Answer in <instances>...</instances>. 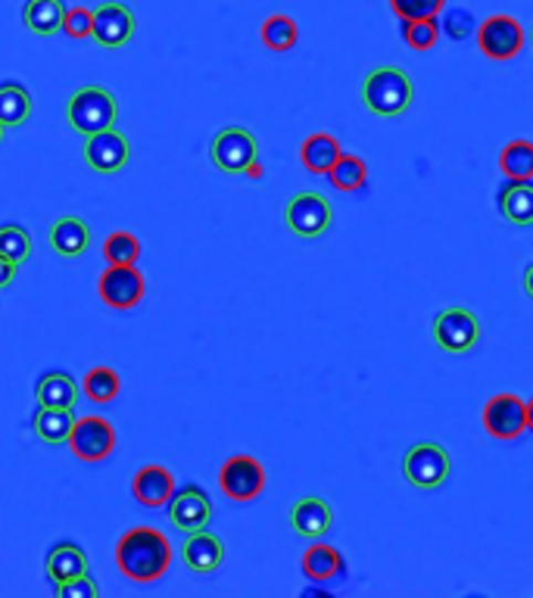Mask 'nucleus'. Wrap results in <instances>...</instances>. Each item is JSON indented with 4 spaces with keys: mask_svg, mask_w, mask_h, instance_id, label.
Listing matches in <instances>:
<instances>
[{
    "mask_svg": "<svg viewBox=\"0 0 533 598\" xmlns=\"http://www.w3.org/2000/svg\"><path fill=\"white\" fill-rule=\"evenodd\" d=\"M173 565V543L156 527H135L122 533L116 543V567L132 583H156L169 574Z\"/></svg>",
    "mask_w": 533,
    "mask_h": 598,
    "instance_id": "nucleus-1",
    "label": "nucleus"
},
{
    "mask_svg": "<svg viewBox=\"0 0 533 598\" xmlns=\"http://www.w3.org/2000/svg\"><path fill=\"white\" fill-rule=\"evenodd\" d=\"M415 101V85L409 72L399 66L372 69L362 82V103L372 116L396 119L403 116Z\"/></svg>",
    "mask_w": 533,
    "mask_h": 598,
    "instance_id": "nucleus-2",
    "label": "nucleus"
},
{
    "mask_svg": "<svg viewBox=\"0 0 533 598\" xmlns=\"http://www.w3.org/2000/svg\"><path fill=\"white\" fill-rule=\"evenodd\" d=\"M119 119V103L113 97V91L101 85L79 87L66 103V122L79 135H97L104 128H113Z\"/></svg>",
    "mask_w": 533,
    "mask_h": 598,
    "instance_id": "nucleus-3",
    "label": "nucleus"
},
{
    "mask_svg": "<svg viewBox=\"0 0 533 598\" xmlns=\"http://www.w3.org/2000/svg\"><path fill=\"white\" fill-rule=\"evenodd\" d=\"M433 340L437 346L449 353V356H462L471 353L478 340H481V318L462 306H449L443 312H437L433 318Z\"/></svg>",
    "mask_w": 533,
    "mask_h": 598,
    "instance_id": "nucleus-4",
    "label": "nucleus"
},
{
    "mask_svg": "<svg viewBox=\"0 0 533 598\" xmlns=\"http://www.w3.org/2000/svg\"><path fill=\"white\" fill-rule=\"evenodd\" d=\"M478 48L487 60H497V63H509L515 60L518 53L524 51V25L509 13H497V17H487L478 22Z\"/></svg>",
    "mask_w": 533,
    "mask_h": 598,
    "instance_id": "nucleus-5",
    "label": "nucleus"
},
{
    "mask_svg": "<svg viewBox=\"0 0 533 598\" xmlns=\"http://www.w3.org/2000/svg\"><path fill=\"white\" fill-rule=\"evenodd\" d=\"M452 462L440 443H415L403 459V478L415 490H440L449 480Z\"/></svg>",
    "mask_w": 533,
    "mask_h": 598,
    "instance_id": "nucleus-6",
    "label": "nucleus"
},
{
    "mask_svg": "<svg viewBox=\"0 0 533 598\" xmlns=\"http://www.w3.org/2000/svg\"><path fill=\"white\" fill-rule=\"evenodd\" d=\"M284 222L291 228V234L303 240H315L325 234L331 222H334V209L322 193L315 190H300L293 193L288 206H284Z\"/></svg>",
    "mask_w": 533,
    "mask_h": 598,
    "instance_id": "nucleus-7",
    "label": "nucleus"
},
{
    "mask_svg": "<svg viewBox=\"0 0 533 598\" xmlns=\"http://www.w3.org/2000/svg\"><path fill=\"white\" fill-rule=\"evenodd\" d=\"M66 443H70L72 455L79 462H106L113 455V449H116V428L101 415H85V418H79L72 424Z\"/></svg>",
    "mask_w": 533,
    "mask_h": 598,
    "instance_id": "nucleus-8",
    "label": "nucleus"
},
{
    "mask_svg": "<svg viewBox=\"0 0 533 598\" xmlns=\"http://www.w3.org/2000/svg\"><path fill=\"white\" fill-rule=\"evenodd\" d=\"M209 159L219 171H228V175H238V171H247L259 159V144L257 137L250 135L247 128H238V125H228L219 135L212 137L209 144Z\"/></svg>",
    "mask_w": 533,
    "mask_h": 598,
    "instance_id": "nucleus-9",
    "label": "nucleus"
},
{
    "mask_svg": "<svg viewBox=\"0 0 533 598\" xmlns=\"http://www.w3.org/2000/svg\"><path fill=\"white\" fill-rule=\"evenodd\" d=\"M97 293L106 306L116 312H128L144 300L147 293V281L135 265H106L101 277H97Z\"/></svg>",
    "mask_w": 533,
    "mask_h": 598,
    "instance_id": "nucleus-10",
    "label": "nucleus"
},
{
    "mask_svg": "<svg viewBox=\"0 0 533 598\" xmlns=\"http://www.w3.org/2000/svg\"><path fill=\"white\" fill-rule=\"evenodd\" d=\"M219 486L231 502H253L265 490V468L253 455H231L219 471Z\"/></svg>",
    "mask_w": 533,
    "mask_h": 598,
    "instance_id": "nucleus-11",
    "label": "nucleus"
},
{
    "mask_svg": "<svg viewBox=\"0 0 533 598\" xmlns=\"http://www.w3.org/2000/svg\"><path fill=\"white\" fill-rule=\"evenodd\" d=\"M483 430L493 437V440H518L524 430H527V406L524 399H518L515 394H499L493 399H487L483 406Z\"/></svg>",
    "mask_w": 533,
    "mask_h": 598,
    "instance_id": "nucleus-12",
    "label": "nucleus"
},
{
    "mask_svg": "<svg viewBox=\"0 0 533 598\" xmlns=\"http://www.w3.org/2000/svg\"><path fill=\"white\" fill-rule=\"evenodd\" d=\"M138 32V19L132 13V7H125L119 0H106L94 10V41L104 51H119Z\"/></svg>",
    "mask_w": 533,
    "mask_h": 598,
    "instance_id": "nucleus-13",
    "label": "nucleus"
},
{
    "mask_svg": "<svg viewBox=\"0 0 533 598\" xmlns=\"http://www.w3.org/2000/svg\"><path fill=\"white\" fill-rule=\"evenodd\" d=\"M82 156H85L87 169L101 171V175H113V171L125 169V162L132 159V144L113 125V128H104L97 135H87Z\"/></svg>",
    "mask_w": 533,
    "mask_h": 598,
    "instance_id": "nucleus-14",
    "label": "nucleus"
},
{
    "mask_svg": "<svg viewBox=\"0 0 533 598\" xmlns=\"http://www.w3.org/2000/svg\"><path fill=\"white\" fill-rule=\"evenodd\" d=\"M169 517L178 531H207L209 517H212V502L200 486L188 483V486L175 490L173 499H169Z\"/></svg>",
    "mask_w": 533,
    "mask_h": 598,
    "instance_id": "nucleus-15",
    "label": "nucleus"
},
{
    "mask_svg": "<svg viewBox=\"0 0 533 598\" xmlns=\"http://www.w3.org/2000/svg\"><path fill=\"white\" fill-rule=\"evenodd\" d=\"M175 493V474L166 464H144L132 480V496L138 499L144 508H163L169 505Z\"/></svg>",
    "mask_w": 533,
    "mask_h": 598,
    "instance_id": "nucleus-16",
    "label": "nucleus"
},
{
    "mask_svg": "<svg viewBox=\"0 0 533 598\" xmlns=\"http://www.w3.org/2000/svg\"><path fill=\"white\" fill-rule=\"evenodd\" d=\"M291 527L303 539H322L334 527V512L325 499L303 496L291 505Z\"/></svg>",
    "mask_w": 533,
    "mask_h": 598,
    "instance_id": "nucleus-17",
    "label": "nucleus"
},
{
    "mask_svg": "<svg viewBox=\"0 0 533 598\" xmlns=\"http://www.w3.org/2000/svg\"><path fill=\"white\" fill-rule=\"evenodd\" d=\"M181 562L194 574H212L224 562V543L209 531L188 533V539L181 546Z\"/></svg>",
    "mask_w": 533,
    "mask_h": 598,
    "instance_id": "nucleus-18",
    "label": "nucleus"
},
{
    "mask_svg": "<svg viewBox=\"0 0 533 598\" xmlns=\"http://www.w3.org/2000/svg\"><path fill=\"white\" fill-rule=\"evenodd\" d=\"M51 246L56 256L79 259L91 246V228L79 216H63L51 224Z\"/></svg>",
    "mask_w": 533,
    "mask_h": 598,
    "instance_id": "nucleus-19",
    "label": "nucleus"
},
{
    "mask_svg": "<svg viewBox=\"0 0 533 598\" xmlns=\"http://www.w3.org/2000/svg\"><path fill=\"white\" fill-rule=\"evenodd\" d=\"M341 154H344L341 140L334 135H327V132H315V135H310L300 144V162L312 175H327L331 166L341 159Z\"/></svg>",
    "mask_w": 533,
    "mask_h": 598,
    "instance_id": "nucleus-20",
    "label": "nucleus"
},
{
    "mask_svg": "<svg viewBox=\"0 0 533 598\" xmlns=\"http://www.w3.org/2000/svg\"><path fill=\"white\" fill-rule=\"evenodd\" d=\"M303 574H306V580L312 583H327V580H337L341 574L346 570L344 555L337 552L334 546H327V543H312L306 552H303Z\"/></svg>",
    "mask_w": 533,
    "mask_h": 598,
    "instance_id": "nucleus-21",
    "label": "nucleus"
},
{
    "mask_svg": "<svg viewBox=\"0 0 533 598\" xmlns=\"http://www.w3.org/2000/svg\"><path fill=\"white\" fill-rule=\"evenodd\" d=\"M499 212L505 222L527 228L533 224V185L531 181H509L499 190Z\"/></svg>",
    "mask_w": 533,
    "mask_h": 598,
    "instance_id": "nucleus-22",
    "label": "nucleus"
},
{
    "mask_svg": "<svg viewBox=\"0 0 533 598\" xmlns=\"http://www.w3.org/2000/svg\"><path fill=\"white\" fill-rule=\"evenodd\" d=\"M63 17H66V3L63 0H25V29L29 32L41 34V38H51L63 29Z\"/></svg>",
    "mask_w": 533,
    "mask_h": 598,
    "instance_id": "nucleus-23",
    "label": "nucleus"
},
{
    "mask_svg": "<svg viewBox=\"0 0 533 598\" xmlns=\"http://www.w3.org/2000/svg\"><path fill=\"white\" fill-rule=\"evenodd\" d=\"M38 406H51V409H75L79 402V387L66 371H48L38 380L35 387Z\"/></svg>",
    "mask_w": 533,
    "mask_h": 598,
    "instance_id": "nucleus-24",
    "label": "nucleus"
},
{
    "mask_svg": "<svg viewBox=\"0 0 533 598\" xmlns=\"http://www.w3.org/2000/svg\"><path fill=\"white\" fill-rule=\"evenodd\" d=\"M48 577L53 583L72 580V577H82L87 574V555L82 552L79 543H56V546L48 552Z\"/></svg>",
    "mask_w": 533,
    "mask_h": 598,
    "instance_id": "nucleus-25",
    "label": "nucleus"
},
{
    "mask_svg": "<svg viewBox=\"0 0 533 598\" xmlns=\"http://www.w3.org/2000/svg\"><path fill=\"white\" fill-rule=\"evenodd\" d=\"M75 424L72 409H51V406H38L32 428H35L38 440L48 445H60L70 440V430Z\"/></svg>",
    "mask_w": 533,
    "mask_h": 598,
    "instance_id": "nucleus-26",
    "label": "nucleus"
},
{
    "mask_svg": "<svg viewBox=\"0 0 533 598\" xmlns=\"http://www.w3.org/2000/svg\"><path fill=\"white\" fill-rule=\"evenodd\" d=\"M499 171L509 181H533V140H509L499 154Z\"/></svg>",
    "mask_w": 533,
    "mask_h": 598,
    "instance_id": "nucleus-27",
    "label": "nucleus"
},
{
    "mask_svg": "<svg viewBox=\"0 0 533 598\" xmlns=\"http://www.w3.org/2000/svg\"><path fill=\"white\" fill-rule=\"evenodd\" d=\"M29 116H32V94L19 82L0 85V125L17 128V125H25Z\"/></svg>",
    "mask_w": 533,
    "mask_h": 598,
    "instance_id": "nucleus-28",
    "label": "nucleus"
},
{
    "mask_svg": "<svg viewBox=\"0 0 533 598\" xmlns=\"http://www.w3.org/2000/svg\"><path fill=\"white\" fill-rule=\"evenodd\" d=\"M327 181H331V188L341 190V193H356L368 181V166L362 162L359 156L341 154V159L327 171Z\"/></svg>",
    "mask_w": 533,
    "mask_h": 598,
    "instance_id": "nucleus-29",
    "label": "nucleus"
},
{
    "mask_svg": "<svg viewBox=\"0 0 533 598\" xmlns=\"http://www.w3.org/2000/svg\"><path fill=\"white\" fill-rule=\"evenodd\" d=\"M259 38H262V44H265L269 51L284 53L296 48V41H300V29H296V22H293L288 13H275V17H269L265 22H262Z\"/></svg>",
    "mask_w": 533,
    "mask_h": 598,
    "instance_id": "nucleus-30",
    "label": "nucleus"
},
{
    "mask_svg": "<svg viewBox=\"0 0 533 598\" xmlns=\"http://www.w3.org/2000/svg\"><path fill=\"white\" fill-rule=\"evenodd\" d=\"M122 390V380L119 375L113 371V368H106V365H97V368H91L82 380V394L91 402H97V406H109Z\"/></svg>",
    "mask_w": 533,
    "mask_h": 598,
    "instance_id": "nucleus-31",
    "label": "nucleus"
},
{
    "mask_svg": "<svg viewBox=\"0 0 533 598\" xmlns=\"http://www.w3.org/2000/svg\"><path fill=\"white\" fill-rule=\"evenodd\" d=\"M399 25H403V41L418 53L430 51L437 44V38H440V22L437 19H399Z\"/></svg>",
    "mask_w": 533,
    "mask_h": 598,
    "instance_id": "nucleus-32",
    "label": "nucleus"
},
{
    "mask_svg": "<svg viewBox=\"0 0 533 598\" xmlns=\"http://www.w3.org/2000/svg\"><path fill=\"white\" fill-rule=\"evenodd\" d=\"M106 265H135L140 259V240L128 231H116L104 240Z\"/></svg>",
    "mask_w": 533,
    "mask_h": 598,
    "instance_id": "nucleus-33",
    "label": "nucleus"
},
{
    "mask_svg": "<svg viewBox=\"0 0 533 598\" xmlns=\"http://www.w3.org/2000/svg\"><path fill=\"white\" fill-rule=\"evenodd\" d=\"M0 256L17 262V265L29 262V256H32V238H29V231L19 228V224H0Z\"/></svg>",
    "mask_w": 533,
    "mask_h": 598,
    "instance_id": "nucleus-34",
    "label": "nucleus"
},
{
    "mask_svg": "<svg viewBox=\"0 0 533 598\" xmlns=\"http://www.w3.org/2000/svg\"><path fill=\"white\" fill-rule=\"evenodd\" d=\"M396 19H437L447 10V0H387Z\"/></svg>",
    "mask_w": 533,
    "mask_h": 598,
    "instance_id": "nucleus-35",
    "label": "nucleus"
},
{
    "mask_svg": "<svg viewBox=\"0 0 533 598\" xmlns=\"http://www.w3.org/2000/svg\"><path fill=\"white\" fill-rule=\"evenodd\" d=\"M63 32L70 34L72 41H85L94 34V10L87 7H66V17H63Z\"/></svg>",
    "mask_w": 533,
    "mask_h": 598,
    "instance_id": "nucleus-36",
    "label": "nucleus"
},
{
    "mask_svg": "<svg viewBox=\"0 0 533 598\" xmlns=\"http://www.w3.org/2000/svg\"><path fill=\"white\" fill-rule=\"evenodd\" d=\"M53 589H56V596L60 598H97V592H101V586H97V580H94L91 574H82V577H72V580L63 583H53Z\"/></svg>",
    "mask_w": 533,
    "mask_h": 598,
    "instance_id": "nucleus-37",
    "label": "nucleus"
},
{
    "mask_svg": "<svg viewBox=\"0 0 533 598\" xmlns=\"http://www.w3.org/2000/svg\"><path fill=\"white\" fill-rule=\"evenodd\" d=\"M443 25H447L452 41H464V38H471V34L478 32V22H474V17H471L468 10H449Z\"/></svg>",
    "mask_w": 533,
    "mask_h": 598,
    "instance_id": "nucleus-38",
    "label": "nucleus"
},
{
    "mask_svg": "<svg viewBox=\"0 0 533 598\" xmlns=\"http://www.w3.org/2000/svg\"><path fill=\"white\" fill-rule=\"evenodd\" d=\"M13 277H17V262H10V259L0 256V287H10V284H13Z\"/></svg>",
    "mask_w": 533,
    "mask_h": 598,
    "instance_id": "nucleus-39",
    "label": "nucleus"
},
{
    "mask_svg": "<svg viewBox=\"0 0 533 598\" xmlns=\"http://www.w3.org/2000/svg\"><path fill=\"white\" fill-rule=\"evenodd\" d=\"M524 293L533 300V262L524 269Z\"/></svg>",
    "mask_w": 533,
    "mask_h": 598,
    "instance_id": "nucleus-40",
    "label": "nucleus"
},
{
    "mask_svg": "<svg viewBox=\"0 0 533 598\" xmlns=\"http://www.w3.org/2000/svg\"><path fill=\"white\" fill-rule=\"evenodd\" d=\"M524 406H527V430H533V399H527Z\"/></svg>",
    "mask_w": 533,
    "mask_h": 598,
    "instance_id": "nucleus-41",
    "label": "nucleus"
},
{
    "mask_svg": "<svg viewBox=\"0 0 533 598\" xmlns=\"http://www.w3.org/2000/svg\"><path fill=\"white\" fill-rule=\"evenodd\" d=\"M247 175H250V178H259V175H262V166H259V159L253 162V166H250V169H247Z\"/></svg>",
    "mask_w": 533,
    "mask_h": 598,
    "instance_id": "nucleus-42",
    "label": "nucleus"
},
{
    "mask_svg": "<svg viewBox=\"0 0 533 598\" xmlns=\"http://www.w3.org/2000/svg\"><path fill=\"white\" fill-rule=\"evenodd\" d=\"M3 132H7V128H3V125H0V140H3Z\"/></svg>",
    "mask_w": 533,
    "mask_h": 598,
    "instance_id": "nucleus-43",
    "label": "nucleus"
},
{
    "mask_svg": "<svg viewBox=\"0 0 533 598\" xmlns=\"http://www.w3.org/2000/svg\"><path fill=\"white\" fill-rule=\"evenodd\" d=\"M531 44H533V25H531Z\"/></svg>",
    "mask_w": 533,
    "mask_h": 598,
    "instance_id": "nucleus-44",
    "label": "nucleus"
}]
</instances>
